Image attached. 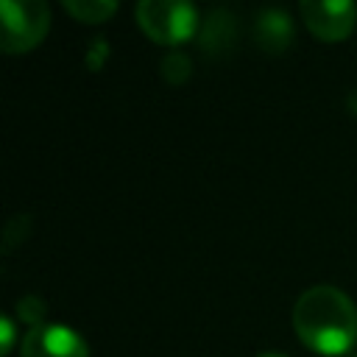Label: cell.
<instances>
[{
	"instance_id": "6da1fadb",
	"label": "cell",
	"mask_w": 357,
	"mask_h": 357,
	"mask_svg": "<svg viewBox=\"0 0 357 357\" xmlns=\"http://www.w3.org/2000/svg\"><path fill=\"white\" fill-rule=\"evenodd\" d=\"M293 329L298 340L321 357H340L357 340V307L332 284L304 290L293 307Z\"/></svg>"
},
{
	"instance_id": "7a4b0ae2",
	"label": "cell",
	"mask_w": 357,
	"mask_h": 357,
	"mask_svg": "<svg viewBox=\"0 0 357 357\" xmlns=\"http://www.w3.org/2000/svg\"><path fill=\"white\" fill-rule=\"evenodd\" d=\"M139 28L159 45H181L198 31V11L184 0H142L137 3Z\"/></svg>"
},
{
	"instance_id": "3957f363",
	"label": "cell",
	"mask_w": 357,
	"mask_h": 357,
	"mask_svg": "<svg viewBox=\"0 0 357 357\" xmlns=\"http://www.w3.org/2000/svg\"><path fill=\"white\" fill-rule=\"evenodd\" d=\"M0 47L6 53H25L42 42L50 28V8L42 0H3L0 3Z\"/></svg>"
},
{
	"instance_id": "277c9868",
	"label": "cell",
	"mask_w": 357,
	"mask_h": 357,
	"mask_svg": "<svg viewBox=\"0 0 357 357\" xmlns=\"http://www.w3.org/2000/svg\"><path fill=\"white\" fill-rule=\"evenodd\" d=\"M301 20L318 39L340 42L357 25V6L351 0H304Z\"/></svg>"
},
{
	"instance_id": "5b68a950",
	"label": "cell",
	"mask_w": 357,
	"mask_h": 357,
	"mask_svg": "<svg viewBox=\"0 0 357 357\" xmlns=\"http://www.w3.org/2000/svg\"><path fill=\"white\" fill-rule=\"evenodd\" d=\"M20 357H89V346L64 324H42L22 335Z\"/></svg>"
},
{
	"instance_id": "8992f818",
	"label": "cell",
	"mask_w": 357,
	"mask_h": 357,
	"mask_svg": "<svg viewBox=\"0 0 357 357\" xmlns=\"http://www.w3.org/2000/svg\"><path fill=\"white\" fill-rule=\"evenodd\" d=\"M293 39V25L290 20L276 11V8H268L259 14V22H257V42L262 47H271V50H282L287 42Z\"/></svg>"
},
{
	"instance_id": "52a82bcc",
	"label": "cell",
	"mask_w": 357,
	"mask_h": 357,
	"mask_svg": "<svg viewBox=\"0 0 357 357\" xmlns=\"http://www.w3.org/2000/svg\"><path fill=\"white\" fill-rule=\"evenodd\" d=\"M61 6H64V11L73 14L78 22H89V25L106 22V20L117 11V3H114V0H64Z\"/></svg>"
},
{
	"instance_id": "ba28073f",
	"label": "cell",
	"mask_w": 357,
	"mask_h": 357,
	"mask_svg": "<svg viewBox=\"0 0 357 357\" xmlns=\"http://www.w3.org/2000/svg\"><path fill=\"white\" fill-rule=\"evenodd\" d=\"M190 70H192L190 59H187L184 53H178V50L167 53V56L162 59V67H159V73H162V78H165L167 84H184L187 75H190Z\"/></svg>"
},
{
	"instance_id": "9c48e42d",
	"label": "cell",
	"mask_w": 357,
	"mask_h": 357,
	"mask_svg": "<svg viewBox=\"0 0 357 357\" xmlns=\"http://www.w3.org/2000/svg\"><path fill=\"white\" fill-rule=\"evenodd\" d=\"M17 312H20V318H22L25 324H31V329H33V326H42V324H45L47 304H45L39 296H22V298L17 301Z\"/></svg>"
},
{
	"instance_id": "30bf717a",
	"label": "cell",
	"mask_w": 357,
	"mask_h": 357,
	"mask_svg": "<svg viewBox=\"0 0 357 357\" xmlns=\"http://www.w3.org/2000/svg\"><path fill=\"white\" fill-rule=\"evenodd\" d=\"M28 234V215H17L6 223V234H3V254H11L14 245H20Z\"/></svg>"
},
{
	"instance_id": "8fae6325",
	"label": "cell",
	"mask_w": 357,
	"mask_h": 357,
	"mask_svg": "<svg viewBox=\"0 0 357 357\" xmlns=\"http://www.w3.org/2000/svg\"><path fill=\"white\" fill-rule=\"evenodd\" d=\"M17 340V326L8 315H0V354H8Z\"/></svg>"
},
{
	"instance_id": "7c38bea8",
	"label": "cell",
	"mask_w": 357,
	"mask_h": 357,
	"mask_svg": "<svg viewBox=\"0 0 357 357\" xmlns=\"http://www.w3.org/2000/svg\"><path fill=\"white\" fill-rule=\"evenodd\" d=\"M109 56V47H106V39H95L92 45H89V50H86V64L92 67V70H98L100 64H103V59Z\"/></svg>"
},
{
	"instance_id": "4fadbf2b",
	"label": "cell",
	"mask_w": 357,
	"mask_h": 357,
	"mask_svg": "<svg viewBox=\"0 0 357 357\" xmlns=\"http://www.w3.org/2000/svg\"><path fill=\"white\" fill-rule=\"evenodd\" d=\"M257 357H284V354H279V351H262V354H257Z\"/></svg>"
}]
</instances>
